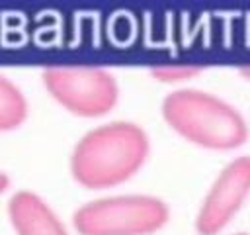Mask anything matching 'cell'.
Masks as SVG:
<instances>
[{
	"label": "cell",
	"mask_w": 250,
	"mask_h": 235,
	"mask_svg": "<svg viewBox=\"0 0 250 235\" xmlns=\"http://www.w3.org/2000/svg\"><path fill=\"white\" fill-rule=\"evenodd\" d=\"M148 151V137L137 123H104L76 143L70 155V172L84 188H113L139 172Z\"/></svg>",
	"instance_id": "1"
},
{
	"label": "cell",
	"mask_w": 250,
	"mask_h": 235,
	"mask_svg": "<svg viewBox=\"0 0 250 235\" xmlns=\"http://www.w3.org/2000/svg\"><path fill=\"white\" fill-rule=\"evenodd\" d=\"M164 121L189 143L209 151H230L248 137V125L229 102L195 88H178L162 102Z\"/></svg>",
	"instance_id": "2"
},
{
	"label": "cell",
	"mask_w": 250,
	"mask_h": 235,
	"mask_svg": "<svg viewBox=\"0 0 250 235\" xmlns=\"http://www.w3.org/2000/svg\"><path fill=\"white\" fill-rule=\"evenodd\" d=\"M170 217L168 206L145 194L92 200L74 212L72 223L80 235H152Z\"/></svg>",
	"instance_id": "3"
},
{
	"label": "cell",
	"mask_w": 250,
	"mask_h": 235,
	"mask_svg": "<svg viewBox=\"0 0 250 235\" xmlns=\"http://www.w3.org/2000/svg\"><path fill=\"white\" fill-rule=\"evenodd\" d=\"M43 84L57 104L80 118L105 116L119 98L113 74L96 67H49Z\"/></svg>",
	"instance_id": "4"
},
{
	"label": "cell",
	"mask_w": 250,
	"mask_h": 235,
	"mask_svg": "<svg viewBox=\"0 0 250 235\" xmlns=\"http://www.w3.org/2000/svg\"><path fill=\"white\" fill-rule=\"evenodd\" d=\"M250 194V157L230 161L207 190L197 215L195 231L199 235H219L238 213Z\"/></svg>",
	"instance_id": "5"
},
{
	"label": "cell",
	"mask_w": 250,
	"mask_h": 235,
	"mask_svg": "<svg viewBox=\"0 0 250 235\" xmlns=\"http://www.w3.org/2000/svg\"><path fill=\"white\" fill-rule=\"evenodd\" d=\"M8 217L16 235H68L57 213L35 192H16L8 202Z\"/></svg>",
	"instance_id": "6"
},
{
	"label": "cell",
	"mask_w": 250,
	"mask_h": 235,
	"mask_svg": "<svg viewBox=\"0 0 250 235\" xmlns=\"http://www.w3.org/2000/svg\"><path fill=\"white\" fill-rule=\"evenodd\" d=\"M27 119V100L23 92L0 74V133L18 129Z\"/></svg>",
	"instance_id": "7"
},
{
	"label": "cell",
	"mask_w": 250,
	"mask_h": 235,
	"mask_svg": "<svg viewBox=\"0 0 250 235\" xmlns=\"http://www.w3.org/2000/svg\"><path fill=\"white\" fill-rule=\"evenodd\" d=\"M199 72V69L195 67H158L152 70V74L158 78V80H164V82H180V80H188L191 76H195Z\"/></svg>",
	"instance_id": "8"
},
{
	"label": "cell",
	"mask_w": 250,
	"mask_h": 235,
	"mask_svg": "<svg viewBox=\"0 0 250 235\" xmlns=\"http://www.w3.org/2000/svg\"><path fill=\"white\" fill-rule=\"evenodd\" d=\"M8 186H10V178H8L4 172H0V194H2Z\"/></svg>",
	"instance_id": "9"
},
{
	"label": "cell",
	"mask_w": 250,
	"mask_h": 235,
	"mask_svg": "<svg viewBox=\"0 0 250 235\" xmlns=\"http://www.w3.org/2000/svg\"><path fill=\"white\" fill-rule=\"evenodd\" d=\"M242 74H244L246 78H250V69H244V70H242Z\"/></svg>",
	"instance_id": "10"
},
{
	"label": "cell",
	"mask_w": 250,
	"mask_h": 235,
	"mask_svg": "<svg viewBox=\"0 0 250 235\" xmlns=\"http://www.w3.org/2000/svg\"><path fill=\"white\" fill-rule=\"evenodd\" d=\"M236 235H248V233H236Z\"/></svg>",
	"instance_id": "11"
}]
</instances>
